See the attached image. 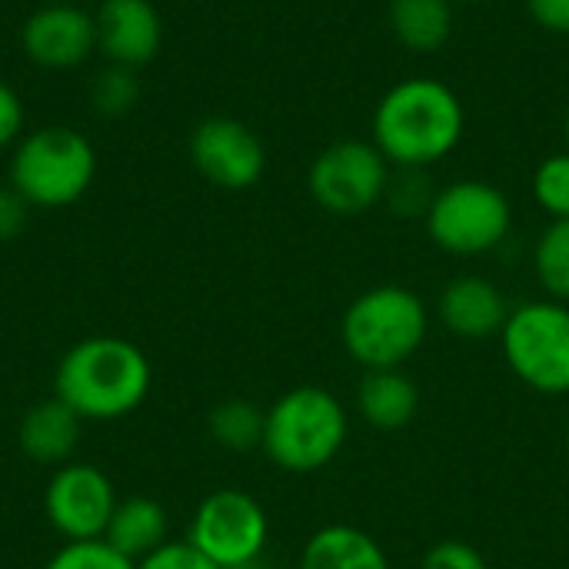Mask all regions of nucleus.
Instances as JSON below:
<instances>
[{"label": "nucleus", "mask_w": 569, "mask_h": 569, "mask_svg": "<svg viewBox=\"0 0 569 569\" xmlns=\"http://www.w3.org/2000/svg\"><path fill=\"white\" fill-rule=\"evenodd\" d=\"M20 47L43 70L80 67L97 50V23L77 3H47L33 10L20 30Z\"/></svg>", "instance_id": "obj_12"}, {"label": "nucleus", "mask_w": 569, "mask_h": 569, "mask_svg": "<svg viewBox=\"0 0 569 569\" xmlns=\"http://www.w3.org/2000/svg\"><path fill=\"white\" fill-rule=\"evenodd\" d=\"M440 323L460 337V340H490L500 337L507 320H510V307L503 290L487 280V277H457L443 287L440 303H437Z\"/></svg>", "instance_id": "obj_14"}, {"label": "nucleus", "mask_w": 569, "mask_h": 569, "mask_svg": "<svg viewBox=\"0 0 569 569\" xmlns=\"http://www.w3.org/2000/svg\"><path fill=\"white\" fill-rule=\"evenodd\" d=\"M567 450H569V430H567Z\"/></svg>", "instance_id": "obj_33"}, {"label": "nucleus", "mask_w": 569, "mask_h": 569, "mask_svg": "<svg viewBox=\"0 0 569 569\" xmlns=\"http://www.w3.org/2000/svg\"><path fill=\"white\" fill-rule=\"evenodd\" d=\"M23 130V103L13 87L0 80V150L13 143Z\"/></svg>", "instance_id": "obj_29"}, {"label": "nucleus", "mask_w": 569, "mask_h": 569, "mask_svg": "<svg viewBox=\"0 0 569 569\" xmlns=\"http://www.w3.org/2000/svg\"><path fill=\"white\" fill-rule=\"evenodd\" d=\"M117 503L110 477L90 463L57 467L43 493V513L67 543L103 540Z\"/></svg>", "instance_id": "obj_10"}, {"label": "nucleus", "mask_w": 569, "mask_h": 569, "mask_svg": "<svg viewBox=\"0 0 569 569\" xmlns=\"http://www.w3.org/2000/svg\"><path fill=\"white\" fill-rule=\"evenodd\" d=\"M43 569H137V563L113 550L107 540H80L63 543Z\"/></svg>", "instance_id": "obj_23"}, {"label": "nucleus", "mask_w": 569, "mask_h": 569, "mask_svg": "<svg viewBox=\"0 0 569 569\" xmlns=\"http://www.w3.org/2000/svg\"><path fill=\"white\" fill-rule=\"evenodd\" d=\"M30 203L7 183L0 187V240H13L27 227Z\"/></svg>", "instance_id": "obj_28"}, {"label": "nucleus", "mask_w": 569, "mask_h": 569, "mask_svg": "<svg viewBox=\"0 0 569 569\" xmlns=\"http://www.w3.org/2000/svg\"><path fill=\"white\" fill-rule=\"evenodd\" d=\"M137 569H220L210 563L190 540H167L163 547H157L150 557H143Z\"/></svg>", "instance_id": "obj_26"}, {"label": "nucleus", "mask_w": 569, "mask_h": 569, "mask_svg": "<svg viewBox=\"0 0 569 569\" xmlns=\"http://www.w3.org/2000/svg\"><path fill=\"white\" fill-rule=\"evenodd\" d=\"M190 160L197 173L220 190H250L267 170L260 137L233 117L200 120L190 133Z\"/></svg>", "instance_id": "obj_11"}, {"label": "nucleus", "mask_w": 569, "mask_h": 569, "mask_svg": "<svg viewBox=\"0 0 569 569\" xmlns=\"http://www.w3.org/2000/svg\"><path fill=\"white\" fill-rule=\"evenodd\" d=\"M93 23L97 50L110 60V67L137 70L160 53L163 20L150 0H100Z\"/></svg>", "instance_id": "obj_13"}, {"label": "nucleus", "mask_w": 569, "mask_h": 569, "mask_svg": "<svg viewBox=\"0 0 569 569\" xmlns=\"http://www.w3.org/2000/svg\"><path fill=\"white\" fill-rule=\"evenodd\" d=\"M563 137H567V150H569V113H567V123H563Z\"/></svg>", "instance_id": "obj_31"}, {"label": "nucleus", "mask_w": 569, "mask_h": 569, "mask_svg": "<svg viewBox=\"0 0 569 569\" xmlns=\"http://www.w3.org/2000/svg\"><path fill=\"white\" fill-rule=\"evenodd\" d=\"M97 173V153L90 140L70 127H40L27 133L10 160V187L43 210L77 203Z\"/></svg>", "instance_id": "obj_5"}, {"label": "nucleus", "mask_w": 569, "mask_h": 569, "mask_svg": "<svg viewBox=\"0 0 569 569\" xmlns=\"http://www.w3.org/2000/svg\"><path fill=\"white\" fill-rule=\"evenodd\" d=\"M263 423H267V410H260L253 400L243 397H230L210 410V437L233 453L257 450L263 443Z\"/></svg>", "instance_id": "obj_20"}, {"label": "nucleus", "mask_w": 569, "mask_h": 569, "mask_svg": "<svg viewBox=\"0 0 569 569\" xmlns=\"http://www.w3.org/2000/svg\"><path fill=\"white\" fill-rule=\"evenodd\" d=\"M150 360L123 337H87L73 343L53 377V397L67 403L80 420H123L150 393Z\"/></svg>", "instance_id": "obj_2"}, {"label": "nucleus", "mask_w": 569, "mask_h": 569, "mask_svg": "<svg viewBox=\"0 0 569 569\" xmlns=\"http://www.w3.org/2000/svg\"><path fill=\"white\" fill-rule=\"evenodd\" d=\"M467 113L460 97L433 80L410 77L390 87L373 110V143L397 170H427L457 150Z\"/></svg>", "instance_id": "obj_1"}, {"label": "nucleus", "mask_w": 569, "mask_h": 569, "mask_svg": "<svg viewBox=\"0 0 569 569\" xmlns=\"http://www.w3.org/2000/svg\"><path fill=\"white\" fill-rule=\"evenodd\" d=\"M423 223L440 250L453 257H483L507 240L513 210L500 187L487 180H457L437 190Z\"/></svg>", "instance_id": "obj_7"}, {"label": "nucleus", "mask_w": 569, "mask_h": 569, "mask_svg": "<svg viewBox=\"0 0 569 569\" xmlns=\"http://www.w3.org/2000/svg\"><path fill=\"white\" fill-rule=\"evenodd\" d=\"M533 267L550 300L569 303V220H553L540 233L533 250Z\"/></svg>", "instance_id": "obj_21"}, {"label": "nucleus", "mask_w": 569, "mask_h": 569, "mask_svg": "<svg viewBox=\"0 0 569 569\" xmlns=\"http://www.w3.org/2000/svg\"><path fill=\"white\" fill-rule=\"evenodd\" d=\"M310 197L333 217H357L377 207L390 187V160L370 140H340L317 153L307 173Z\"/></svg>", "instance_id": "obj_9"}, {"label": "nucleus", "mask_w": 569, "mask_h": 569, "mask_svg": "<svg viewBox=\"0 0 569 569\" xmlns=\"http://www.w3.org/2000/svg\"><path fill=\"white\" fill-rule=\"evenodd\" d=\"M103 540L123 557H130L133 563H140L143 557H150L157 547L167 543V510L150 497L120 500Z\"/></svg>", "instance_id": "obj_18"}, {"label": "nucleus", "mask_w": 569, "mask_h": 569, "mask_svg": "<svg viewBox=\"0 0 569 569\" xmlns=\"http://www.w3.org/2000/svg\"><path fill=\"white\" fill-rule=\"evenodd\" d=\"M270 537L263 507L243 490L210 493L193 520L187 540L220 569H257Z\"/></svg>", "instance_id": "obj_8"}, {"label": "nucleus", "mask_w": 569, "mask_h": 569, "mask_svg": "<svg viewBox=\"0 0 569 569\" xmlns=\"http://www.w3.org/2000/svg\"><path fill=\"white\" fill-rule=\"evenodd\" d=\"M433 197L437 190H430V180L423 170H400L397 177L390 173V187L383 193V200L390 203L397 217H427Z\"/></svg>", "instance_id": "obj_24"}, {"label": "nucleus", "mask_w": 569, "mask_h": 569, "mask_svg": "<svg viewBox=\"0 0 569 569\" xmlns=\"http://www.w3.org/2000/svg\"><path fill=\"white\" fill-rule=\"evenodd\" d=\"M533 200L553 217L569 220V150L547 157L533 173Z\"/></svg>", "instance_id": "obj_22"}, {"label": "nucleus", "mask_w": 569, "mask_h": 569, "mask_svg": "<svg viewBox=\"0 0 569 569\" xmlns=\"http://www.w3.org/2000/svg\"><path fill=\"white\" fill-rule=\"evenodd\" d=\"M460 3H477V0H460Z\"/></svg>", "instance_id": "obj_32"}, {"label": "nucleus", "mask_w": 569, "mask_h": 569, "mask_svg": "<svg viewBox=\"0 0 569 569\" xmlns=\"http://www.w3.org/2000/svg\"><path fill=\"white\" fill-rule=\"evenodd\" d=\"M140 97L137 77L127 67H110L107 73H100L93 80V107L107 117H120L127 113Z\"/></svg>", "instance_id": "obj_25"}, {"label": "nucleus", "mask_w": 569, "mask_h": 569, "mask_svg": "<svg viewBox=\"0 0 569 569\" xmlns=\"http://www.w3.org/2000/svg\"><path fill=\"white\" fill-rule=\"evenodd\" d=\"M430 313L420 293L383 283L360 293L340 323L343 350L363 370H397L427 340Z\"/></svg>", "instance_id": "obj_3"}, {"label": "nucleus", "mask_w": 569, "mask_h": 569, "mask_svg": "<svg viewBox=\"0 0 569 569\" xmlns=\"http://www.w3.org/2000/svg\"><path fill=\"white\" fill-rule=\"evenodd\" d=\"M420 569H490L483 553L463 540H440L423 553Z\"/></svg>", "instance_id": "obj_27"}, {"label": "nucleus", "mask_w": 569, "mask_h": 569, "mask_svg": "<svg viewBox=\"0 0 569 569\" xmlns=\"http://www.w3.org/2000/svg\"><path fill=\"white\" fill-rule=\"evenodd\" d=\"M503 357L517 380L547 397L569 393V307L557 300H530L510 310L500 333Z\"/></svg>", "instance_id": "obj_6"}, {"label": "nucleus", "mask_w": 569, "mask_h": 569, "mask_svg": "<svg viewBox=\"0 0 569 569\" xmlns=\"http://www.w3.org/2000/svg\"><path fill=\"white\" fill-rule=\"evenodd\" d=\"M80 417L57 397L33 403L20 420V450L40 467H63L80 443Z\"/></svg>", "instance_id": "obj_15"}, {"label": "nucleus", "mask_w": 569, "mask_h": 569, "mask_svg": "<svg viewBox=\"0 0 569 569\" xmlns=\"http://www.w3.org/2000/svg\"><path fill=\"white\" fill-rule=\"evenodd\" d=\"M390 30L413 53H437L453 33V0H390Z\"/></svg>", "instance_id": "obj_19"}, {"label": "nucleus", "mask_w": 569, "mask_h": 569, "mask_svg": "<svg viewBox=\"0 0 569 569\" xmlns=\"http://www.w3.org/2000/svg\"><path fill=\"white\" fill-rule=\"evenodd\" d=\"M347 410L323 387L287 390L263 423V453L287 473H317L337 460L347 443Z\"/></svg>", "instance_id": "obj_4"}, {"label": "nucleus", "mask_w": 569, "mask_h": 569, "mask_svg": "<svg viewBox=\"0 0 569 569\" xmlns=\"http://www.w3.org/2000/svg\"><path fill=\"white\" fill-rule=\"evenodd\" d=\"M527 10L543 30L569 33V0H527Z\"/></svg>", "instance_id": "obj_30"}, {"label": "nucleus", "mask_w": 569, "mask_h": 569, "mask_svg": "<svg viewBox=\"0 0 569 569\" xmlns=\"http://www.w3.org/2000/svg\"><path fill=\"white\" fill-rule=\"evenodd\" d=\"M357 410L360 417L380 430V433H397L410 427L420 413V390L413 377L397 370H363V380L357 387Z\"/></svg>", "instance_id": "obj_16"}, {"label": "nucleus", "mask_w": 569, "mask_h": 569, "mask_svg": "<svg viewBox=\"0 0 569 569\" xmlns=\"http://www.w3.org/2000/svg\"><path fill=\"white\" fill-rule=\"evenodd\" d=\"M300 569H390V560L370 533L350 523H330L307 540Z\"/></svg>", "instance_id": "obj_17"}]
</instances>
